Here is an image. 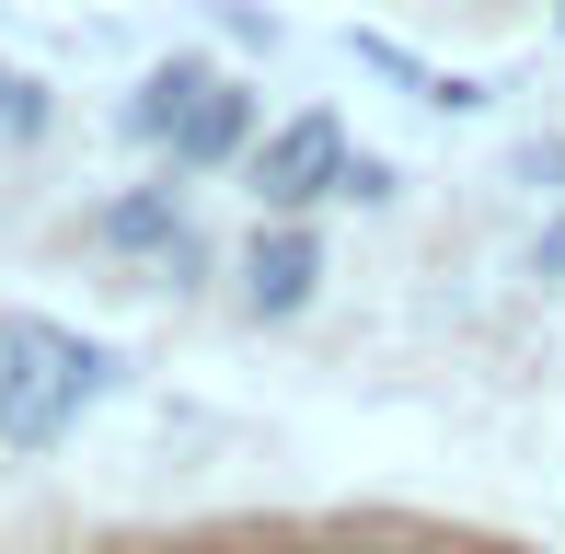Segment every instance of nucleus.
<instances>
[{
	"label": "nucleus",
	"instance_id": "nucleus-1",
	"mask_svg": "<svg viewBox=\"0 0 565 554\" xmlns=\"http://www.w3.org/2000/svg\"><path fill=\"white\" fill-rule=\"evenodd\" d=\"M105 382H116V359L93 335L35 323V312H0V450H46Z\"/></svg>",
	"mask_w": 565,
	"mask_h": 554
},
{
	"label": "nucleus",
	"instance_id": "nucleus-2",
	"mask_svg": "<svg viewBox=\"0 0 565 554\" xmlns=\"http://www.w3.org/2000/svg\"><path fill=\"white\" fill-rule=\"evenodd\" d=\"M347 128L335 116H289L266 150H254V209H277V220H300L312 196H347Z\"/></svg>",
	"mask_w": 565,
	"mask_h": 554
},
{
	"label": "nucleus",
	"instance_id": "nucleus-5",
	"mask_svg": "<svg viewBox=\"0 0 565 554\" xmlns=\"http://www.w3.org/2000/svg\"><path fill=\"white\" fill-rule=\"evenodd\" d=\"M93 232L116 243V255H173V243H185V209H173V173L162 185H127L105 220H93Z\"/></svg>",
	"mask_w": 565,
	"mask_h": 554
},
{
	"label": "nucleus",
	"instance_id": "nucleus-12",
	"mask_svg": "<svg viewBox=\"0 0 565 554\" xmlns=\"http://www.w3.org/2000/svg\"><path fill=\"white\" fill-rule=\"evenodd\" d=\"M554 23H565V0H554Z\"/></svg>",
	"mask_w": 565,
	"mask_h": 554
},
{
	"label": "nucleus",
	"instance_id": "nucleus-3",
	"mask_svg": "<svg viewBox=\"0 0 565 554\" xmlns=\"http://www.w3.org/2000/svg\"><path fill=\"white\" fill-rule=\"evenodd\" d=\"M312 277H323V243L300 232V220H266V232L243 243V312H300V300H312Z\"/></svg>",
	"mask_w": 565,
	"mask_h": 554
},
{
	"label": "nucleus",
	"instance_id": "nucleus-11",
	"mask_svg": "<svg viewBox=\"0 0 565 554\" xmlns=\"http://www.w3.org/2000/svg\"><path fill=\"white\" fill-rule=\"evenodd\" d=\"M520 173H531V185H565V139H543V150H531Z\"/></svg>",
	"mask_w": 565,
	"mask_h": 554
},
{
	"label": "nucleus",
	"instance_id": "nucleus-4",
	"mask_svg": "<svg viewBox=\"0 0 565 554\" xmlns=\"http://www.w3.org/2000/svg\"><path fill=\"white\" fill-rule=\"evenodd\" d=\"M209 70H196V58H162V70H150V82L139 93H127V139H150V150H173V139H185L196 128V105H209Z\"/></svg>",
	"mask_w": 565,
	"mask_h": 554
},
{
	"label": "nucleus",
	"instance_id": "nucleus-8",
	"mask_svg": "<svg viewBox=\"0 0 565 554\" xmlns=\"http://www.w3.org/2000/svg\"><path fill=\"white\" fill-rule=\"evenodd\" d=\"M0 128H46V93L12 82V70H0Z\"/></svg>",
	"mask_w": 565,
	"mask_h": 554
},
{
	"label": "nucleus",
	"instance_id": "nucleus-10",
	"mask_svg": "<svg viewBox=\"0 0 565 554\" xmlns=\"http://www.w3.org/2000/svg\"><path fill=\"white\" fill-rule=\"evenodd\" d=\"M531 277H565V209L543 220V243H531Z\"/></svg>",
	"mask_w": 565,
	"mask_h": 554
},
{
	"label": "nucleus",
	"instance_id": "nucleus-7",
	"mask_svg": "<svg viewBox=\"0 0 565 554\" xmlns=\"http://www.w3.org/2000/svg\"><path fill=\"white\" fill-rule=\"evenodd\" d=\"M358 70H381V82H404V93H427V105H439V82H427V70L404 58L393 35H358Z\"/></svg>",
	"mask_w": 565,
	"mask_h": 554
},
{
	"label": "nucleus",
	"instance_id": "nucleus-9",
	"mask_svg": "<svg viewBox=\"0 0 565 554\" xmlns=\"http://www.w3.org/2000/svg\"><path fill=\"white\" fill-rule=\"evenodd\" d=\"M323 554H427V543H404V532H335Z\"/></svg>",
	"mask_w": 565,
	"mask_h": 554
},
{
	"label": "nucleus",
	"instance_id": "nucleus-6",
	"mask_svg": "<svg viewBox=\"0 0 565 554\" xmlns=\"http://www.w3.org/2000/svg\"><path fill=\"white\" fill-rule=\"evenodd\" d=\"M243 139H254V93H243V82H220L209 105H196V128L173 139V173H209V162H231Z\"/></svg>",
	"mask_w": 565,
	"mask_h": 554
}]
</instances>
